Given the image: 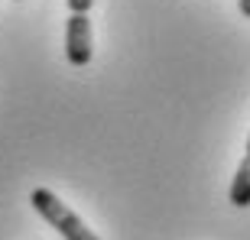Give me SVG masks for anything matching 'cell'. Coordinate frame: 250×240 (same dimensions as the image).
Returning <instances> with one entry per match:
<instances>
[{"label":"cell","instance_id":"cell-2","mask_svg":"<svg viewBox=\"0 0 250 240\" xmlns=\"http://www.w3.org/2000/svg\"><path fill=\"white\" fill-rule=\"evenodd\" d=\"M65 56L75 68L91 62V20L88 13H72L65 23Z\"/></svg>","mask_w":250,"mask_h":240},{"label":"cell","instance_id":"cell-4","mask_svg":"<svg viewBox=\"0 0 250 240\" xmlns=\"http://www.w3.org/2000/svg\"><path fill=\"white\" fill-rule=\"evenodd\" d=\"M91 3L94 0H68V10H72V13H88Z\"/></svg>","mask_w":250,"mask_h":240},{"label":"cell","instance_id":"cell-3","mask_svg":"<svg viewBox=\"0 0 250 240\" xmlns=\"http://www.w3.org/2000/svg\"><path fill=\"white\" fill-rule=\"evenodd\" d=\"M231 204H237V208L250 204V140H247V156L241 159V166L234 172V182H231Z\"/></svg>","mask_w":250,"mask_h":240},{"label":"cell","instance_id":"cell-1","mask_svg":"<svg viewBox=\"0 0 250 240\" xmlns=\"http://www.w3.org/2000/svg\"><path fill=\"white\" fill-rule=\"evenodd\" d=\"M29 204H33L39 218H46L65 240H101L56 192H49V188H36V192L29 195Z\"/></svg>","mask_w":250,"mask_h":240},{"label":"cell","instance_id":"cell-5","mask_svg":"<svg viewBox=\"0 0 250 240\" xmlns=\"http://www.w3.org/2000/svg\"><path fill=\"white\" fill-rule=\"evenodd\" d=\"M237 7H241L244 17H250V0H237Z\"/></svg>","mask_w":250,"mask_h":240}]
</instances>
